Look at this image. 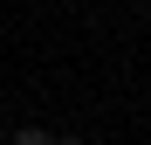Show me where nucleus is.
Listing matches in <instances>:
<instances>
[{
	"instance_id": "1",
	"label": "nucleus",
	"mask_w": 151,
	"mask_h": 145,
	"mask_svg": "<svg viewBox=\"0 0 151 145\" xmlns=\"http://www.w3.org/2000/svg\"><path fill=\"white\" fill-rule=\"evenodd\" d=\"M14 145H55V131H41V125H21V131H14Z\"/></svg>"
}]
</instances>
